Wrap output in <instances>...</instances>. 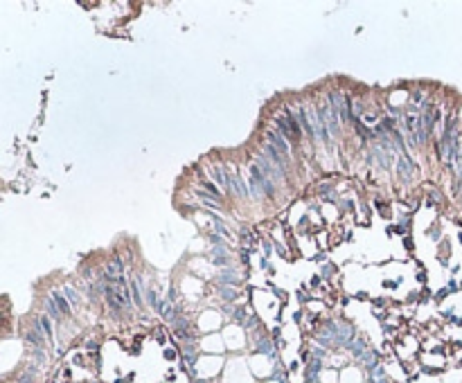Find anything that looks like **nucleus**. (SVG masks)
Segmentation results:
<instances>
[{
    "mask_svg": "<svg viewBox=\"0 0 462 383\" xmlns=\"http://www.w3.org/2000/svg\"><path fill=\"white\" fill-rule=\"evenodd\" d=\"M107 300L113 309H129L131 307V298H129V288L127 282L120 277L111 280L109 277V286H107Z\"/></svg>",
    "mask_w": 462,
    "mask_h": 383,
    "instance_id": "nucleus-1",
    "label": "nucleus"
},
{
    "mask_svg": "<svg viewBox=\"0 0 462 383\" xmlns=\"http://www.w3.org/2000/svg\"><path fill=\"white\" fill-rule=\"evenodd\" d=\"M275 122H277V126H280V131H282V136L284 138H291L294 142L296 140H300V126H298V122L294 120L291 115H280V117H275Z\"/></svg>",
    "mask_w": 462,
    "mask_h": 383,
    "instance_id": "nucleus-2",
    "label": "nucleus"
},
{
    "mask_svg": "<svg viewBox=\"0 0 462 383\" xmlns=\"http://www.w3.org/2000/svg\"><path fill=\"white\" fill-rule=\"evenodd\" d=\"M250 176H253V180L259 185V188L267 192V194H273V183H271V178L264 174V171L257 167V165H250Z\"/></svg>",
    "mask_w": 462,
    "mask_h": 383,
    "instance_id": "nucleus-3",
    "label": "nucleus"
},
{
    "mask_svg": "<svg viewBox=\"0 0 462 383\" xmlns=\"http://www.w3.org/2000/svg\"><path fill=\"white\" fill-rule=\"evenodd\" d=\"M267 138H269V144H271V147H273L277 153L289 156V142H286L280 134H277V131H269Z\"/></svg>",
    "mask_w": 462,
    "mask_h": 383,
    "instance_id": "nucleus-4",
    "label": "nucleus"
},
{
    "mask_svg": "<svg viewBox=\"0 0 462 383\" xmlns=\"http://www.w3.org/2000/svg\"><path fill=\"white\" fill-rule=\"evenodd\" d=\"M131 291H134V300L138 305H142V298H140V288H138V282H131Z\"/></svg>",
    "mask_w": 462,
    "mask_h": 383,
    "instance_id": "nucleus-5",
    "label": "nucleus"
},
{
    "mask_svg": "<svg viewBox=\"0 0 462 383\" xmlns=\"http://www.w3.org/2000/svg\"><path fill=\"white\" fill-rule=\"evenodd\" d=\"M55 300H57V305H59V309L63 311V313H68L70 311V307H68V302H65L61 296H55Z\"/></svg>",
    "mask_w": 462,
    "mask_h": 383,
    "instance_id": "nucleus-6",
    "label": "nucleus"
},
{
    "mask_svg": "<svg viewBox=\"0 0 462 383\" xmlns=\"http://www.w3.org/2000/svg\"><path fill=\"white\" fill-rule=\"evenodd\" d=\"M215 180H219V185H226V176H223V169H215Z\"/></svg>",
    "mask_w": 462,
    "mask_h": 383,
    "instance_id": "nucleus-7",
    "label": "nucleus"
},
{
    "mask_svg": "<svg viewBox=\"0 0 462 383\" xmlns=\"http://www.w3.org/2000/svg\"><path fill=\"white\" fill-rule=\"evenodd\" d=\"M65 293H68V298H70V302H72V305H77V302H79V296H77V293L72 291V288H65Z\"/></svg>",
    "mask_w": 462,
    "mask_h": 383,
    "instance_id": "nucleus-8",
    "label": "nucleus"
}]
</instances>
